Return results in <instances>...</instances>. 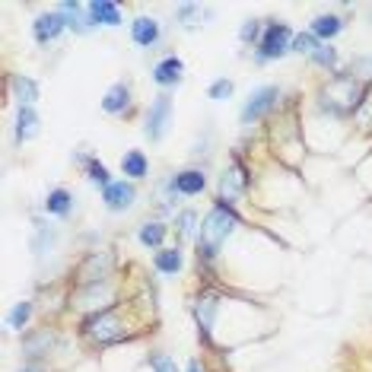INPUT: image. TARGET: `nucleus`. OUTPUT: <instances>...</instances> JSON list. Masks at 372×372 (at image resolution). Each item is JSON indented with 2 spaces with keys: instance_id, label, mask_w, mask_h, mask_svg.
I'll use <instances>...</instances> for the list:
<instances>
[{
  "instance_id": "f257e3e1",
  "label": "nucleus",
  "mask_w": 372,
  "mask_h": 372,
  "mask_svg": "<svg viewBox=\"0 0 372 372\" xmlns=\"http://www.w3.org/2000/svg\"><path fill=\"white\" fill-rule=\"evenodd\" d=\"M235 229V214L226 210L223 204H216L210 214L204 216L200 223V239H198V255L204 258H214L220 252V245L226 242V235Z\"/></svg>"
},
{
  "instance_id": "f03ea898",
  "label": "nucleus",
  "mask_w": 372,
  "mask_h": 372,
  "mask_svg": "<svg viewBox=\"0 0 372 372\" xmlns=\"http://www.w3.org/2000/svg\"><path fill=\"white\" fill-rule=\"evenodd\" d=\"M83 334L99 344H111V340H121L124 338V324L118 318V309H102L96 315H90L83 322Z\"/></svg>"
},
{
  "instance_id": "7ed1b4c3",
  "label": "nucleus",
  "mask_w": 372,
  "mask_h": 372,
  "mask_svg": "<svg viewBox=\"0 0 372 372\" xmlns=\"http://www.w3.org/2000/svg\"><path fill=\"white\" fill-rule=\"evenodd\" d=\"M293 48V41H289V29L283 22H270L264 29L261 41H258V57L261 61H274V57H283L287 51Z\"/></svg>"
},
{
  "instance_id": "20e7f679",
  "label": "nucleus",
  "mask_w": 372,
  "mask_h": 372,
  "mask_svg": "<svg viewBox=\"0 0 372 372\" xmlns=\"http://www.w3.org/2000/svg\"><path fill=\"white\" fill-rule=\"evenodd\" d=\"M277 99H280L277 86H261V90H255L252 96H248L245 109H242V124H255V121H261V118L268 115V111L277 105Z\"/></svg>"
},
{
  "instance_id": "39448f33",
  "label": "nucleus",
  "mask_w": 372,
  "mask_h": 372,
  "mask_svg": "<svg viewBox=\"0 0 372 372\" xmlns=\"http://www.w3.org/2000/svg\"><path fill=\"white\" fill-rule=\"evenodd\" d=\"M109 274H111V255L109 252H92V255H86V261L80 264L76 280H80V287H90V283L109 280Z\"/></svg>"
},
{
  "instance_id": "423d86ee",
  "label": "nucleus",
  "mask_w": 372,
  "mask_h": 372,
  "mask_svg": "<svg viewBox=\"0 0 372 372\" xmlns=\"http://www.w3.org/2000/svg\"><path fill=\"white\" fill-rule=\"evenodd\" d=\"M169 118H172V99L165 96V92H159V96L153 99L150 111H146V137L150 140L163 137L165 128H169Z\"/></svg>"
},
{
  "instance_id": "0eeeda50",
  "label": "nucleus",
  "mask_w": 372,
  "mask_h": 372,
  "mask_svg": "<svg viewBox=\"0 0 372 372\" xmlns=\"http://www.w3.org/2000/svg\"><path fill=\"white\" fill-rule=\"evenodd\" d=\"M134 198H137V191H134L131 181H111V185L102 188V200L109 210H128V207L134 204Z\"/></svg>"
},
{
  "instance_id": "6e6552de",
  "label": "nucleus",
  "mask_w": 372,
  "mask_h": 372,
  "mask_svg": "<svg viewBox=\"0 0 372 372\" xmlns=\"http://www.w3.org/2000/svg\"><path fill=\"white\" fill-rule=\"evenodd\" d=\"M64 26H67L64 13H41L39 20L32 22V35H35V41H41V45H48L51 39H57V35L64 32Z\"/></svg>"
},
{
  "instance_id": "1a4fd4ad",
  "label": "nucleus",
  "mask_w": 372,
  "mask_h": 372,
  "mask_svg": "<svg viewBox=\"0 0 372 372\" xmlns=\"http://www.w3.org/2000/svg\"><path fill=\"white\" fill-rule=\"evenodd\" d=\"M216 309H220V299L214 296V293H204V296L198 299V305H194V315H198V328H200V334H210V328H214V315H216Z\"/></svg>"
},
{
  "instance_id": "9d476101",
  "label": "nucleus",
  "mask_w": 372,
  "mask_h": 372,
  "mask_svg": "<svg viewBox=\"0 0 372 372\" xmlns=\"http://www.w3.org/2000/svg\"><path fill=\"white\" fill-rule=\"evenodd\" d=\"M172 185H175V191L179 194H200L207 188V175L200 172V169H185V172H179V175H172Z\"/></svg>"
},
{
  "instance_id": "9b49d317",
  "label": "nucleus",
  "mask_w": 372,
  "mask_h": 372,
  "mask_svg": "<svg viewBox=\"0 0 372 372\" xmlns=\"http://www.w3.org/2000/svg\"><path fill=\"white\" fill-rule=\"evenodd\" d=\"M86 13H90V22H102V26H118L121 22V10L111 0H96V4L86 7Z\"/></svg>"
},
{
  "instance_id": "f8f14e48",
  "label": "nucleus",
  "mask_w": 372,
  "mask_h": 372,
  "mask_svg": "<svg viewBox=\"0 0 372 372\" xmlns=\"http://www.w3.org/2000/svg\"><path fill=\"white\" fill-rule=\"evenodd\" d=\"M181 70H185V64H181L179 57H165V61H159L156 67H153V80H156L159 86H175V83L181 80Z\"/></svg>"
},
{
  "instance_id": "ddd939ff",
  "label": "nucleus",
  "mask_w": 372,
  "mask_h": 372,
  "mask_svg": "<svg viewBox=\"0 0 372 372\" xmlns=\"http://www.w3.org/2000/svg\"><path fill=\"white\" fill-rule=\"evenodd\" d=\"M131 39L137 41V45H144V48H150L153 41L159 39V22L150 20V16H137V20L131 22Z\"/></svg>"
},
{
  "instance_id": "4468645a",
  "label": "nucleus",
  "mask_w": 372,
  "mask_h": 372,
  "mask_svg": "<svg viewBox=\"0 0 372 372\" xmlns=\"http://www.w3.org/2000/svg\"><path fill=\"white\" fill-rule=\"evenodd\" d=\"M181 264H185V258H181L179 248H159L156 258H153V268H156L159 274H169V277L179 274Z\"/></svg>"
},
{
  "instance_id": "2eb2a0df",
  "label": "nucleus",
  "mask_w": 372,
  "mask_h": 372,
  "mask_svg": "<svg viewBox=\"0 0 372 372\" xmlns=\"http://www.w3.org/2000/svg\"><path fill=\"white\" fill-rule=\"evenodd\" d=\"M35 134H39V115H35L32 105H20V111H16V137L32 140Z\"/></svg>"
},
{
  "instance_id": "dca6fc26",
  "label": "nucleus",
  "mask_w": 372,
  "mask_h": 372,
  "mask_svg": "<svg viewBox=\"0 0 372 372\" xmlns=\"http://www.w3.org/2000/svg\"><path fill=\"white\" fill-rule=\"evenodd\" d=\"M128 102H131V90H128L124 83H115V86H111V90L105 92L102 109L109 111V115H118V111L128 109Z\"/></svg>"
},
{
  "instance_id": "f3484780",
  "label": "nucleus",
  "mask_w": 372,
  "mask_h": 372,
  "mask_svg": "<svg viewBox=\"0 0 372 372\" xmlns=\"http://www.w3.org/2000/svg\"><path fill=\"white\" fill-rule=\"evenodd\" d=\"M121 172L128 179H146L150 163H146V156L140 150H131V153H124V159H121Z\"/></svg>"
},
{
  "instance_id": "a211bd4d",
  "label": "nucleus",
  "mask_w": 372,
  "mask_h": 372,
  "mask_svg": "<svg viewBox=\"0 0 372 372\" xmlns=\"http://www.w3.org/2000/svg\"><path fill=\"white\" fill-rule=\"evenodd\" d=\"M340 29H344L340 16H324V13H322V16H315V20H312V29H309V32L315 35V39H334Z\"/></svg>"
},
{
  "instance_id": "6ab92c4d",
  "label": "nucleus",
  "mask_w": 372,
  "mask_h": 372,
  "mask_svg": "<svg viewBox=\"0 0 372 372\" xmlns=\"http://www.w3.org/2000/svg\"><path fill=\"white\" fill-rule=\"evenodd\" d=\"M51 331H35V334H29L26 340H22V353L26 357H41V353L51 350Z\"/></svg>"
},
{
  "instance_id": "aec40b11",
  "label": "nucleus",
  "mask_w": 372,
  "mask_h": 372,
  "mask_svg": "<svg viewBox=\"0 0 372 372\" xmlns=\"http://www.w3.org/2000/svg\"><path fill=\"white\" fill-rule=\"evenodd\" d=\"M70 207H74V198H70V191H64V188H55V191L45 198V210L55 216H67Z\"/></svg>"
},
{
  "instance_id": "412c9836",
  "label": "nucleus",
  "mask_w": 372,
  "mask_h": 372,
  "mask_svg": "<svg viewBox=\"0 0 372 372\" xmlns=\"http://www.w3.org/2000/svg\"><path fill=\"white\" fill-rule=\"evenodd\" d=\"M13 96L20 105H32L35 99H39V86H35V80H29V76H13Z\"/></svg>"
},
{
  "instance_id": "4be33fe9",
  "label": "nucleus",
  "mask_w": 372,
  "mask_h": 372,
  "mask_svg": "<svg viewBox=\"0 0 372 372\" xmlns=\"http://www.w3.org/2000/svg\"><path fill=\"white\" fill-rule=\"evenodd\" d=\"M165 239V226L163 223H144L140 226V242H144L146 248H159Z\"/></svg>"
},
{
  "instance_id": "5701e85b",
  "label": "nucleus",
  "mask_w": 372,
  "mask_h": 372,
  "mask_svg": "<svg viewBox=\"0 0 372 372\" xmlns=\"http://www.w3.org/2000/svg\"><path fill=\"white\" fill-rule=\"evenodd\" d=\"M315 48H318V41H315V35L312 32H299L296 39H293V51H299V55H315Z\"/></svg>"
},
{
  "instance_id": "b1692460",
  "label": "nucleus",
  "mask_w": 372,
  "mask_h": 372,
  "mask_svg": "<svg viewBox=\"0 0 372 372\" xmlns=\"http://www.w3.org/2000/svg\"><path fill=\"white\" fill-rule=\"evenodd\" d=\"M312 61L322 64V67H334V64H338V51L331 48V45H318L315 55H312Z\"/></svg>"
},
{
  "instance_id": "393cba45",
  "label": "nucleus",
  "mask_w": 372,
  "mask_h": 372,
  "mask_svg": "<svg viewBox=\"0 0 372 372\" xmlns=\"http://www.w3.org/2000/svg\"><path fill=\"white\" fill-rule=\"evenodd\" d=\"M86 172H90V179L92 181H99V185H111V181H109V169H105V165L102 163H96V159H86Z\"/></svg>"
},
{
  "instance_id": "a878e982",
  "label": "nucleus",
  "mask_w": 372,
  "mask_h": 372,
  "mask_svg": "<svg viewBox=\"0 0 372 372\" xmlns=\"http://www.w3.org/2000/svg\"><path fill=\"white\" fill-rule=\"evenodd\" d=\"M150 369L153 372H179V369H175V359L165 357V353H153V357H150Z\"/></svg>"
},
{
  "instance_id": "bb28decb",
  "label": "nucleus",
  "mask_w": 372,
  "mask_h": 372,
  "mask_svg": "<svg viewBox=\"0 0 372 372\" xmlns=\"http://www.w3.org/2000/svg\"><path fill=\"white\" fill-rule=\"evenodd\" d=\"M194 223H198V214H194V210H185V214H179V220H175V229H179V235H191Z\"/></svg>"
},
{
  "instance_id": "cd10ccee",
  "label": "nucleus",
  "mask_w": 372,
  "mask_h": 372,
  "mask_svg": "<svg viewBox=\"0 0 372 372\" xmlns=\"http://www.w3.org/2000/svg\"><path fill=\"white\" fill-rule=\"evenodd\" d=\"M29 315H32V305H29V303H20L13 312H10V328H22V324L29 322Z\"/></svg>"
},
{
  "instance_id": "c85d7f7f",
  "label": "nucleus",
  "mask_w": 372,
  "mask_h": 372,
  "mask_svg": "<svg viewBox=\"0 0 372 372\" xmlns=\"http://www.w3.org/2000/svg\"><path fill=\"white\" fill-rule=\"evenodd\" d=\"M233 96V83L229 80H216L214 86H210V99H216V102H223V99Z\"/></svg>"
},
{
  "instance_id": "c756f323",
  "label": "nucleus",
  "mask_w": 372,
  "mask_h": 372,
  "mask_svg": "<svg viewBox=\"0 0 372 372\" xmlns=\"http://www.w3.org/2000/svg\"><path fill=\"white\" fill-rule=\"evenodd\" d=\"M239 35H242V41H255L258 35H261V22H258V20H248L245 26H242Z\"/></svg>"
},
{
  "instance_id": "7c9ffc66",
  "label": "nucleus",
  "mask_w": 372,
  "mask_h": 372,
  "mask_svg": "<svg viewBox=\"0 0 372 372\" xmlns=\"http://www.w3.org/2000/svg\"><path fill=\"white\" fill-rule=\"evenodd\" d=\"M188 372H204V369H200L198 359H191V363H188Z\"/></svg>"
},
{
  "instance_id": "2f4dec72",
  "label": "nucleus",
  "mask_w": 372,
  "mask_h": 372,
  "mask_svg": "<svg viewBox=\"0 0 372 372\" xmlns=\"http://www.w3.org/2000/svg\"><path fill=\"white\" fill-rule=\"evenodd\" d=\"M22 372H41V369H39V366H26V369H22Z\"/></svg>"
}]
</instances>
